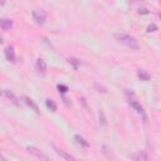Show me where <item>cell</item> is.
I'll list each match as a JSON object with an SVG mask.
<instances>
[{
	"instance_id": "7a4b0ae2",
	"label": "cell",
	"mask_w": 161,
	"mask_h": 161,
	"mask_svg": "<svg viewBox=\"0 0 161 161\" xmlns=\"http://www.w3.org/2000/svg\"><path fill=\"white\" fill-rule=\"evenodd\" d=\"M33 20L38 25H43L47 20V13L44 10H34L33 11Z\"/></svg>"
},
{
	"instance_id": "2e32d148",
	"label": "cell",
	"mask_w": 161,
	"mask_h": 161,
	"mask_svg": "<svg viewBox=\"0 0 161 161\" xmlns=\"http://www.w3.org/2000/svg\"><path fill=\"white\" fill-rule=\"evenodd\" d=\"M135 160H147V156L145 155V154H139V155L133 156Z\"/></svg>"
},
{
	"instance_id": "9a60e30c",
	"label": "cell",
	"mask_w": 161,
	"mask_h": 161,
	"mask_svg": "<svg viewBox=\"0 0 161 161\" xmlns=\"http://www.w3.org/2000/svg\"><path fill=\"white\" fill-rule=\"evenodd\" d=\"M5 94H6V97H9V98H11L13 101H14L15 102V103H18V100H16V97H15V96L14 94H13L10 91H5Z\"/></svg>"
},
{
	"instance_id": "ac0fdd59",
	"label": "cell",
	"mask_w": 161,
	"mask_h": 161,
	"mask_svg": "<svg viewBox=\"0 0 161 161\" xmlns=\"http://www.w3.org/2000/svg\"><path fill=\"white\" fill-rule=\"evenodd\" d=\"M5 1H6V0H0V5H4Z\"/></svg>"
},
{
	"instance_id": "6da1fadb",
	"label": "cell",
	"mask_w": 161,
	"mask_h": 161,
	"mask_svg": "<svg viewBox=\"0 0 161 161\" xmlns=\"http://www.w3.org/2000/svg\"><path fill=\"white\" fill-rule=\"evenodd\" d=\"M115 38L117 39L120 43L122 44H125V46H127L128 48H131V49H139V43L137 40L135 39L131 35H127V34H115Z\"/></svg>"
},
{
	"instance_id": "5b68a950",
	"label": "cell",
	"mask_w": 161,
	"mask_h": 161,
	"mask_svg": "<svg viewBox=\"0 0 161 161\" xmlns=\"http://www.w3.org/2000/svg\"><path fill=\"white\" fill-rule=\"evenodd\" d=\"M4 53H5V57H6V59H8L9 62H15L16 59V57H15V52H14V48L13 47H6L5 50H4Z\"/></svg>"
},
{
	"instance_id": "ffe728a7",
	"label": "cell",
	"mask_w": 161,
	"mask_h": 161,
	"mask_svg": "<svg viewBox=\"0 0 161 161\" xmlns=\"http://www.w3.org/2000/svg\"><path fill=\"white\" fill-rule=\"evenodd\" d=\"M1 93H3V92H1V91H0V96H1Z\"/></svg>"
},
{
	"instance_id": "e0dca14e",
	"label": "cell",
	"mask_w": 161,
	"mask_h": 161,
	"mask_svg": "<svg viewBox=\"0 0 161 161\" xmlns=\"http://www.w3.org/2000/svg\"><path fill=\"white\" fill-rule=\"evenodd\" d=\"M157 30V27L155 24H150L149 27H147V31H149V33H151V31H156Z\"/></svg>"
},
{
	"instance_id": "ba28073f",
	"label": "cell",
	"mask_w": 161,
	"mask_h": 161,
	"mask_svg": "<svg viewBox=\"0 0 161 161\" xmlns=\"http://www.w3.org/2000/svg\"><path fill=\"white\" fill-rule=\"evenodd\" d=\"M130 105H131V106H132L135 109H136V111H137L139 113H141V115H144V116H145L144 108H142V106H141L137 101H133V100H131V101H130Z\"/></svg>"
},
{
	"instance_id": "277c9868",
	"label": "cell",
	"mask_w": 161,
	"mask_h": 161,
	"mask_svg": "<svg viewBox=\"0 0 161 161\" xmlns=\"http://www.w3.org/2000/svg\"><path fill=\"white\" fill-rule=\"evenodd\" d=\"M35 68L38 70V73L40 74H46L47 72V63L44 62L42 58H39V59H37V63H35Z\"/></svg>"
},
{
	"instance_id": "3957f363",
	"label": "cell",
	"mask_w": 161,
	"mask_h": 161,
	"mask_svg": "<svg viewBox=\"0 0 161 161\" xmlns=\"http://www.w3.org/2000/svg\"><path fill=\"white\" fill-rule=\"evenodd\" d=\"M27 151L30 154V155H34L35 157H38V159H42V160H48V156L46 155V154H43L39 149H37V147H34V146H28L27 147Z\"/></svg>"
},
{
	"instance_id": "4fadbf2b",
	"label": "cell",
	"mask_w": 161,
	"mask_h": 161,
	"mask_svg": "<svg viewBox=\"0 0 161 161\" xmlns=\"http://www.w3.org/2000/svg\"><path fill=\"white\" fill-rule=\"evenodd\" d=\"M68 62L72 64L74 69H78V66H79V61H78V59H76V58H69Z\"/></svg>"
},
{
	"instance_id": "8992f818",
	"label": "cell",
	"mask_w": 161,
	"mask_h": 161,
	"mask_svg": "<svg viewBox=\"0 0 161 161\" xmlns=\"http://www.w3.org/2000/svg\"><path fill=\"white\" fill-rule=\"evenodd\" d=\"M53 149H54L55 154H57V155L59 156L61 159H63V160H68V161H70V160H74V157H73V156L68 155V154H67L66 151H63V150H61V149H58L57 146H53Z\"/></svg>"
},
{
	"instance_id": "8fae6325",
	"label": "cell",
	"mask_w": 161,
	"mask_h": 161,
	"mask_svg": "<svg viewBox=\"0 0 161 161\" xmlns=\"http://www.w3.org/2000/svg\"><path fill=\"white\" fill-rule=\"evenodd\" d=\"M24 100H25V103H27L29 107H31V108H33V109H34V111H35L37 113H39V108H38V106H37V105L34 103V102H33V100H30L29 97H25Z\"/></svg>"
},
{
	"instance_id": "d6986e66",
	"label": "cell",
	"mask_w": 161,
	"mask_h": 161,
	"mask_svg": "<svg viewBox=\"0 0 161 161\" xmlns=\"http://www.w3.org/2000/svg\"><path fill=\"white\" fill-rule=\"evenodd\" d=\"M0 43H3V39H1V37H0Z\"/></svg>"
},
{
	"instance_id": "9c48e42d",
	"label": "cell",
	"mask_w": 161,
	"mask_h": 161,
	"mask_svg": "<svg viewBox=\"0 0 161 161\" xmlns=\"http://www.w3.org/2000/svg\"><path fill=\"white\" fill-rule=\"evenodd\" d=\"M74 140H76L77 144L81 145V146H83V147H88V146H89L88 141H86L82 136H79V135H74Z\"/></svg>"
},
{
	"instance_id": "7c38bea8",
	"label": "cell",
	"mask_w": 161,
	"mask_h": 161,
	"mask_svg": "<svg viewBox=\"0 0 161 161\" xmlns=\"http://www.w3.org/2000/svg\"><path fill=\"white\" fill-rule=\"evenodd\" d=\"M137 76H139V78H140L141 81H145V82L150 81V74H149V73H146L145 70H139V72H137Z\"/></svg>"
},
{
	"instance_id": "52a82bcc",
	"label": "cell",
	"mask_w": 161,
	"mask_h": 161,
	"mask_svg": "<svg viewBox=\"0 0 161 161\" xmlns=\"http://www.w3.org/2000/svg\"><path fill=\"white\" fill-rule=\"evenodd\" d=\"M11 27H13V22L10 19H6V18L0 19V28L3 30H10Z\"/></svg>"
},
{
	"instance_id": "5bb4252c",
	"label": "cell",
	"mask_w": 161,
	"mask_h": 161,
	"mask_svg": "<svg viewBox=\"0 0 161 161\" xmlns=\"http://www.w3.org/2000/svg\"><path fill=\"white\" fill-rule=\"evenodd\" d=\"M58 91H59V93H67L68 92V87L64 86V85H58Z\"/></svg>"
},
{
	"instance_id": "30bf717a",
	"label": "cell",
	"mask_w": 161,
	"mask_h": 161,
	"mask_svg": "<svg viewBox=\"0 0 161 161\" xmlns=\"http://www.w3.org/2000/svg\"><path fill=\"white\" fill-rule=\"evenodd\" d=\"M46 106H47V108L50 109L52 112H55V111H57V105L54 103V101H52L50 98L46 100Z\"/></svg>"
}]
</instances>
